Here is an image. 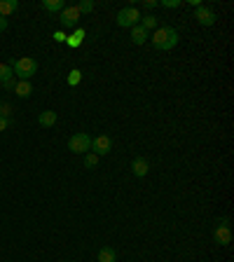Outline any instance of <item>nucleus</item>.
<instances>
[{
  "instance_id": "1",
  "label": "nucleus",
  "mask_w": 234,
  "mask_h": 262,
  "mask_svg": "<svg viewBox=\"0 0 234 262\" xmlns=\"http://www.w3.org/2000/svg\"><path fill=\"white\" fill-rule=\"evenodd\" d=\"M178 40H180V35L173 26H159L152 33L150 42H152V47H155L157 52H169V49H173V47L178 45Z\"/></svg>"
},
{
  "instance_id": "2",
  "label": "nucleus",
  "mask_w": 234,
  "mask_h": 262,
  "mask_svg": "<svg viewBox=\"0 0 234 262\" xmlns=\"http://www.w3.org/2000/svg\"><path fill=\"white\" fill-rule=\"evenodd\" d=\"M7 66H12V70H14V75L19 77V80H31L35 73H38V61L35 59H31V56H21V59H9Z\"/></svg>"
},
{
  "instance_id": "3",
  "label": "nucleus",
  "mask_w": 234,
  "mask_h": 262,
  "mask_svg": "<svg viewBox=\"0 0 234 262\" xmlns=\"http://www.w3.org/2000/svg\"><path fill=\"white\" fill-rule=\"evenodd\" d=\"M68 150L73 154H87L92 152V136L85 133V131H78L68 138Z\"/></svg>"
},
{
  "instance_id": "4",
  "label": "nucleus",
  "mask_w": 234,
  "mask_h": 262,
  "mask_svg": "<svg viewBox=\"0 0 234 262\" xmlns=\"http://www.w3.org/2000/svg\"><path fill=\"white\" fill-rule=\"evenodd\" d=\"M140 16H143V14H140L138 9L129 5V7H122L119 12H117L115 21H117V26H119V28H133V26L140 21Z\"/></svg>"
},
{
  "instance_id": "5",
  "label": "nucleus",
  "mask_w": 234,
  "mask_h": 262,
  "mask_svg": "<svg viewBox=\"0 0 234 262\" xmlns=\"http://www.w3.org/2000/svg\"><path fill=\"white\" fill-rule=\"evenodd\" d=\"M80 12H78V7H75V5H70V7H63L61 9V16H59V19H61V26L63 28H73V31H75V28H78V23H80Z\"/></svg>"
},
{
  "instance_id": "6",
  "label": "nucleus",
  "mask_w": 234,
  "mask_h": 262,
  "mask_svg": "<svg viewBox=\"0 0 234 262\" xmlns=\"http://www.w3.org/2000/svg\"><path fill=\"white\" fill-rule=\"evenodd\" d=\"M110 150H113V140H110V136L101 133V136L92 138V152L96 154V157H106Z\"/></svg>"
},
{
  "instance_id": "7",
  "label": "nucleus",
  "mask_w": 234,
  "mask_h": 262,
  "mask_svg": "<svg viewBox=\"0 0 234 262\" xmlns=\"http://www.w3.org/2000/svg\"><path fill=\"white\" fill-rule=\"evenodd\" d=\"M195 19L202 23V26H213L216 19H218V14H216V9H211L209 5H202V7L195 9Z\"/></svg>"
},
{
  "instance_id": "8",
  "label": "nucleus",
  "mask_w": 234,
  "mask_h": 262,
  "mask_svg": "<svg viewBox=\"0 0 234 262\" xmlns=\"http://www.w3.org/2000/svg\"><path fill=\"white\" fill-rule=\"evenodd\" d=\"M213 241L218 244V246H230L232 244V230H230V225H220L213 230Z\"/></svg>"
},
{
  "instance_id": "9",
  "label": "nucleus",
  "mask_w": 234,
  "mask_h": 262,
  "mask_svg": "<svg viewBox=\"0 0 234 262\" xmlns=\"http://www.w3.org/2000/svg\"><path fill=\"white\" fill-rule=\"evenodd\" d=\"M148 171H150V162L145 159V157H133V162H131V173L136 178H145L148 176Z\"/></svg>"
},
{
  "instance_id": "10",
  "label": "nucleus",
  "mask_w": 234,
  "mask_h": 262,
  "mask_svg": "<svg viewBox=\"0 0 234 262\" xmlns=\"http://www.w3.org/2000/svg\"><path fill=\"white\" fill-rule=\"evenodd\" d=\"M129 31H131V42H133V45H145V40L150 38V33L145 31L140 23H136V26L129 28Z\"/></svg>"
},
{
  "instance_id": "11",
  "label": "nucleus",
  "mask_w": 234,
  "mask_h": 262,
  "mask_svg": "<svg viewBox=\"0 0 234 262\" xmlns=\"http://www.w3.org/2000/svg\"><path fill=\"white\" fill-rule=\"evenodd\" d=\"M85 35H87L85 28H75V31L70 33V35H66V45L75 49V47H80L82 42H85Z\"/></svg>"
},
{
  "instance_id": "12",
  "label": "nucleus",
  "mask_w": 234,
  "mask_h": 262,
  "mask_svg": "<svg viewBox=\"0 0 234 262\" xmlns=\"http://www.w3.org/2000/svg\"><path fill=\"white\" fill-rule=\"evenodd\" d=\"M14 94L19 96V99H28L33 94V85H31V80H19L14 85Z\"/></svg>"
},
{
  "instance_id": "13",
  "label": "nucleus",
  "mask_w": 234,
  "mask_h": 262,
  "mask_svg": "<svg viewBox=\"0 0 234 262\" xmlns=\"http://www.w3.org/2000/svg\"><path fill=\"white\" fill-rule=\"evenodd\" d=\"M56 120H59V115H56L54 110H42V113H40V117H38L40 127H45V129H49V127H54V124H56Z\"/></svg>"
},
{
  "instance_id": "14",
  "label": "nucleus",
  "mask_w": 234,
  "mask_h": 262,
  "mask_svg": "<svg viewBox=\"0 0 234 262\" xmlns=\"http://www.w3.org/2000/svg\"><path fill=\"white\" fill-rule=\"evenodd\" d=\"M96 260L99 262H117V251L113 246H103L96 255Z\"/></svg>"
},
{
  "instance_id": "15",
  "label": "nucleus",
  "mask_w": 234,
  "mask_h": 262,
  "mask_svg": "<svg viewBox=\"0 0 234 262\" xmlns=\"http://www.w3.org/2000/svg\"><path fill=\"white\" fill-rule=\"evenodd\" d=\"M19 9V2L16 0H0V16H5L7 19L12 12H16Z\"/></svg>"
},
{
  "instance_id": "16",
  "label": "nucleus",
  "mask_w": 234,
  "mask_h": 262,
  "mask_svg": "<svg viewBox=\"0 0 234 262\" xmlns=\"http://www.w3.org/2000/svg\"><path fill=\"white\" fill-rule=\"evenodd\" d=\"M140 26H143V28H145V31H157V28H159V21H157V16L155 14H143L140 16Z\"/></svg>"
},
{
  "instance_id": "17",
  "label": "nucleus",
  "mask_w": 234,
  "mask_h": 262,
  "mask_svg": "<svg viewBox=\"0 0 234 262\" xmlns=\"http://www.w3.org/2000/svg\"><path fill=\"white\" fill-rule=\"evenodd\" d=\"M63 7H66L63 0H42V9H47V12H61Z\"/></svg>"
},
{
  "instance_id": "18",
  "label": "nucleus",
  "mask_w": 234,
  "mask_h": 262,
  "mask_svg": "<svg viewBox=\"0 0 234 262\" xmlns=\"http://www.w3.org/2000/svg\"><path fill=\"white\" fill-rule=\"evenodd\" d=\"M9 80H14V70L7 63H0V85H5Z\"/></svg>"
},
{
  "instance_id": "19",
  "label": "nucleus",
  "mask_w": 234,
  "mask_h": 262,
  "mask_svg": "<svg viewBox=\"0 0 234 262\" xmlns=\"http://www.w3.org/2000/svg\"><path fill=\"white\" fill-rule=\"evenodd\" d=\"M66 82H68L70 87H78L80 82H82V70H78V68H73V70H70V75L66 77Z\"/></svg>"
},
{
  "instance_id": "20",
  "label": "nucleus",
  "mask_w": 234,
  "mask_h": 262,
  "mask_svg": "<svg viewBox=\"0 0 234 262\" xmlns=\"http://www.w3.org/2000/svg\"><path fill=\"white\" fill-rule=\"evenodd\" d=\"M99 159H101V157H96L94 152H87L85 154V169H96V166H99Z\"/></svg>"
},
{
  "instance_id": "21",
  "label": "nucleus",
  "mask_w": 234,
  "mask_h": 262,
  "mask_svg": "<svg viewBox=\"0 0 234 262\" xmlns=\"http://www.w3.org/2000/svg\"><path fill=\"white\" fill-rule=\"evenodd\" d=\"M75 7H78L80 14H89V12L94 9V0H82V2H80V5H75Z\"/></svg>"
},
{
  "instance_id": "22",
  "label": "nucleus",
  "mask_w": 234,
  "mask_h": 262,
  "mask_svg": "<svg viewBox=\"0 0 234 262\" xmlns=\"http://www.w3.org/2000/svg\"><path fill=\"white\" fill-rule=\"evenodd\" d=\"M12 106H9L7 101H0V117H7V120H12Z\"/></svg>"
},
{
  "instance_id": "23",
  "label": "nucleus",
  "mask_w": 234,
  "mask_h": 262,
  "mask_svg": "<svg viewBox=\"0 0 234 262\" xmlns=\"http://www.w3.org/2000/svg\"><path fill=\"white\" fill-rule=\"evenodd\" d=\"M159 5H162V7H169V9H176V7H180L183 2H180V0H162Z\"/></svg>"
},
{
  "instance_id": "24",
  "label": "nucleus",
  "mask_w": 234,
  "mask_h": 262,
  "mask_svg": "<svg viewBox=\"0 0 234 262\" xmlns=\"http://www.w3.org/2000/svg\"><path fill=\"white\" fill-rule=\"evenodd\" d=\"M9 124H12V120H7V117H0V131H7Z\"/></svg>"
},
{
  "instance_id": "25",
  "label": "nucleus",
  "mask_w": 234,
  "mask_h": 262,
  "mask_svg": "<svg viewBox=\"0 0 234 262\" xmlns=\"http://www.w3.org/2000/svg\"><path fill=\"white\" fill-rule=\"evenodd\" d=\"M54 40H56V42H66V33H63V31H56V33H54Z\"/></svg>"
},
{
  "instance_id": "26",
  "label": "nucleus",
  "mask_w": 234,
  "mask_h": 262,
  "mask_svg": "<svg viewBox=\"0 0 234 262\" xmlns=\"http://www.w3.org/2000/svg\"><path fill=\"white\" fill-rule=\"evenodd\" d=\"M14 80H9V82H5V85H2V89H7V92H14Z\"/></svg>"
},
{
  "instance_id": "27",
  "label": "nucleus",
  "mask_w": 234,
  "mask_h": 262,
  "mask_svg": "<svg viewBox=\"0 0 234 262\" xmlns=\"http://www.w3.org/2000/svg\"><path fill=\"white\" fill-rule=\"evenodd\" d=\"M5 31H7V19L0 16V33H5Z\"/></svg>"
},
{
  "instance_id": "28",
  "label": "nucleus",
  "mask_w": 234,
  "mask_h": 262,
  "mask_svg": "<svg viewBox=\"0 0 234 262\" xmlns=\"http://www.w3.org/2000/svg\"><path fill=\"white\" fill-rule=\"evenodd\" d=\"M157 5H159L157 0H145V9H155Z\"/></svg>"
}]
</instances>
